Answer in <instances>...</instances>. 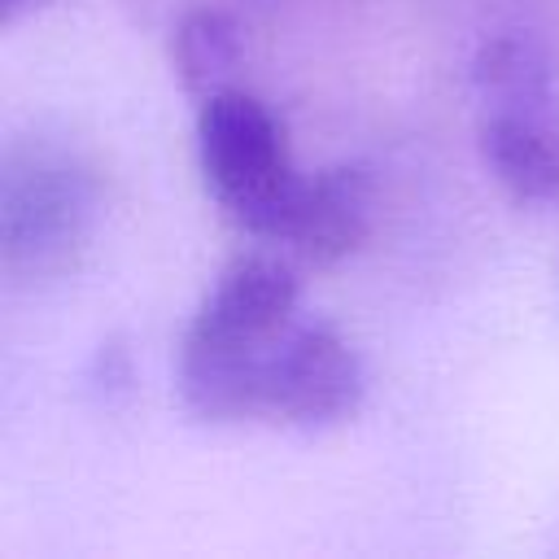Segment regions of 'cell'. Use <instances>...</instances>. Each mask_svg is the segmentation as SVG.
I'll list each match as a JSON object with an SVG mask.
<instances>
[{
    "label": "cell",
    "mask_w": 559,
    "mask_h": 559,
    "mask_svg": "<svg viewBox=\"0 0 559 559\" xmlns=\"http://www.w3.org/2000/svg\"><path fill=\"white\" fill-rule=\"evenodd\" d=\"M100 188L61 144H13L0 166V266L13 284H44L74 271Z\"/></svg>",
    "instance_id": "7a4b0ae2"
},
{
    "label": "cell",
    "mask_w": 559,
    "mask_h": 559,
    "mask_svg": "<svg viewBox=\"0 0 559 559\" xmlns=\"http://www.w3.org/2000/svg\"><path fill=\"white\" fill-rule=\"evenodd\" d=\"M297 275L275 253H236L183 328L175 389L192 419H258L262 362L297 323Z\"/></svg>",
    "instance_id": "6da1fadb"
},
{
    "label": "cell",
    "mask_w": 559,
    "mask_h": 559,
    "mask_svg": "<svg viewBox=\"0 0 559 559\" xmlns=\"http://www.w3.org/2000/svg\"><path fill=\"white\" fill-rule=\"evenodd\" d=\"M35 4H44V0H0V17H4V22H13L17 13L35 9Z\"/></svg>",
    "instance_id": "9c48e42d"
},
{
    "label": "cell",
    "mask_w": 559,
    "mask_h": 559,
    "mask_svg": "<svg viewBox=\"0 0 559 559\" xmlns=\"http://www.w3.org/2000/svg\"><path fill=\"white\" fill-rule=\"evenodd\" d=\"M480 153L493 179L515 201H559V131L550 109H498L480 114Z\"/></svg>",
    "instance_id": "8992f818"
},
{
    "label": "cell",
    "mask_w": 559,
    "mask_h": 559,
    "mask_svg": "<svg viewBox=\"0 0 559 559\" xmlns=\"http://www.w3.org/2000/svg\"><path fill=\"white\" fill-rule=\"evenodd\" d=\"M472 79L480 105L498 109H550V57L528 35H498L485 39Z\"/></svg>",
    "instance_id": "52a82bcc"
},
{
    "label": "cell",
    "mask_w": 559,
    "mask_h": 559,
    "mask_svg": "<svg viewBox=\"0 0 559 559\" xmlns=\"http://www.w3.org/2000/svg\"><path fill=\"white\" fill-rule=\"evenodd\" d=\"M175 74L179 83L201 100L218 87H227V74L240 57V26L223 9H188L170 39Z\"/></svg>",
    "instance_id": "ba28073f"
},
{
    "label": "cell",
    "mask_w": 559,
    "mask_h": 559,
    "mask_svg": "<svg viewBox=\"0 0 559 559\" xmlns=\"http://www.w3.org/2000/svg\"><path fill=\"white\" fill-rule=\"evenodd\" d=\"M362 389L367 376L358 349L332 323L297 319L262 362L258 419L306 432L336 428L358 415Z\"/></svg>",
    "instance_id": "277c9868"
},
{
    "label": "cell",
    "mask_w": 559,
    "mask_h": 559,
    "mask_svg": "<svg viewBox=\"0 0 559 559\" xmlns=\"http://www.w3.org/2000/svg\"><path fill=\"white\" fill-rule=\"evenodd\" d=\"M197 166L218 210L258 240H280L297 201L284 127L245 87H218L197 100Z\"/></svg>",
    "instance_id": "3957f363"
},
{
    "label": "cell",
    "mask_w": 559,
    "mask_h": 559,
    "mask_svg": "<svg viewBox=\"0 0 559 559\" xmlns=\"http://www.w3.org/2000/svg\"><path fill=\"white\" fill-rule=\"evenodd\" d=\"M371 231V183L358 166H328L301 179L288 210L280 245H288L310 266H332L349 258Z\"/></svg>",
    "instance_id": "5b68a950"
}]
</instances>
